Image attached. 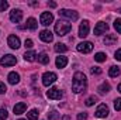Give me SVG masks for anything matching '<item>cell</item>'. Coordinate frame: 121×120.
Masks as SVG:
<instances>
[{"mask_svg":"<svg viewBox=\"0 0 121 120\" xmlns=\"http://www.w3.org/2000/svg\"><path fill=\"white\" fill-rule=\"evenodd\" d=\"M120 13H121V10H120Z\"/></svg>","mask_w":121,"mask_h":120,"instance_id":"obj_42","label":"cell"},{"mask_svg":"<svg viewBox=\"0 0 121 120\" xmlns=\"http://www.w3.org/2000/svg\"><path fill=\"white\" fill-rule=\"evenodd\" d=\"M114 28H116V31H117L118 34H121V18H117V20L114 21Z\"/></svg>","mask_w":121,"mask_h":120,"instance_id":"obj_29","label":"cell"},{"mask_svg":"<svg viewBox=\"0 0 121 120\" xmlns=\"http://www.w3.org/2000/svg\"><path fill=\"white\" fill-rule=\"evenodd\" d=\"M9 117V113L6 109H0V120H6Z\"/></svg>","mask_w":121,"mask_h":120,"instance_id":"obj_30","label":"cell"},{"mask_svg":"<svg viewBox=\"0 0 121 120\" xmlns=\"http://www.w3.org/2000/svg\"><path fill=\"white\" fill-rule=\"evenodd\" d=\"M118 92H120V93H121V83H120V85H118Z\"/></svg>","mask_w":121,"mask_h":120,"instance_id":"obj_40","label":"cell"},{"mask_svg":"<svg viewBox=\"0 0 121 120\" xmlns=\"http://www.w3.org/2000/svg\"><path fill=\"white\" fill-rule=\"evenodd\" d=\"M90 71H91V74H93V75H100V74L103 72V71H101V68H99V66H93Z\"/></svg>","mask_w":121,"mask_h":120,"instance_id":"obj_32","label":"cell"},{"mask_svg":"<svg viewBox=\"0 0 121 120\" xmlns=\"http://www.w3.org/2000/svg\"><path fill=\"white\" fill-rule=\"evenodd\" d=\"M89 21L87 20H83L82 21V24H80V27H79V37L80 38H85V37H87L89 35Z\"/></svg>","mask_w":121,"mask_h":120,"instance_id":"obj_10","label":"cell"},{"mask_svg":"<svg viewBox=\"0 0 121 120\" xmlns=\"http://www.w3.org/2000/svg\"><path fill=\"white\" fill-rule=\"evenodd\" d=\"M7 79H9V82H10L11 85H16V83L20 82V75H18L17 72H10L9 76H7Z\"/></svg>","mask_w":121,"mask_h":120,"instance_id":"obj_16","label":"cell"},{"mask_svg":"<svg viewBox=\"0 0 121 120\" xmlns=\"http://www.w3.org/2000/svg\"><path fill=\"white\" fill-rule=\"evenodd\" d=\"M107 30H108V26H107V23H103V21H100V23H97V26L94 27V35H101L103 32H106Z\"/></svg>","mask_w":121,"mask_h":120,"instance_id":"obj_14","label":"cell"},{"mask_svg":"<svg viewBox=\"0 0 121 120\" xmlns=\"http://www.w3.org/2000/svg\"><path fill=\"white\" fill-rule=\"evenodd\" d=\"M55 51H56V52H66V51H68V47H66L65 44L58 42V44H55Z\"/></svg>","mask_w":121,"mask_h":120,"instance_id":"obj_25","label":"cell"},{"mask_svg":"<svg viewBox=\"0 0 121 120\" xmlns=\"http://www.w3.org/2000/svg\"><path fill=\"white\" fill-rule=\"evenodd\" d=\"M7 7H9V3H7L6 0H0V11L7 10Z\"/></svg>","mask_w":121,"mask_h":120,"instance_id":"obj_31","label":"cell"},{"mask_svg":"<svg viewBox=\"0 0 121 120\" xmlns=\"http://www.w3.org/2000/svg\"><path fill=\"white\" fill-rule=\"evenodd\" d=\"M56 79H58L56 74H54V72H45V74L42 75V85H44V86H49V85H52Z\"/></svg>","mask_w":121,"mask_h":120,"instance_id":"obj_4","label":"cell"},{"mask_svg":"<svg viewBox=\"0 0 121 120\" xmlns=\"http://www.w3.org/2000/svg\"><path fill=\"white\" fill-rule=\"evenodd\" d=\"M38 62H41V64H48L49 62V55L47 54V52H41L39 55H38Z\"/></svg>","mask_w":121,"mask_h":120,"instance_id":"obj_23","label":"cell"},{"mask_svg":"<svg viewBox=\"0 0 121 120\" xmlns=\"http://www.w3.org/2000/svg\"><path fill=\"white\" fill-rule=\"evenodd\" d=\"M93 50V44L89 42V41H83L80 44H78V51L79 52H83V54H87Z\"/></svg>","mask_w":121,"mask_h":120,"instance_id":"obj_9","label":"cell"},{"mask_svg":"<svg viewBox=\"0 0 121 120\" xmlns=\"http://www.w3.org/2000/svg\"><path fill=\"white\" fill-rule=\"evenodd\" d=\"M27 117H28V120H38L39 113H38L37 109H32V110H30V112L27 113Z\"/></svg>","mask_w":121,"mask_h":120,"instance_id":"obj_22","label":"cell"},{"mask_svg":"<svg viewBox=\"0 0 121 120\" xmlns=\"http://www.w3.org/2000/svg\"><path fill=\"white\" fill-rule=\"evenodd\" d=\"M94 60L97 61V62H104L106 61V54L104 52H97L94 55Z\"/></svg>","mask_w":121,"mask_h":120,"instance_id":"obj_26","label":"cell"},{"mask_svg":"<svg viewBox=\"0 0 121 120\" xmlns=\"http://www.w3.org/2000/svg\"><path fill=\"white\" fill-rule=\"evenodd\" d=\"M96 102H97V96H90V97H87V100L85 103H86V106H93Z\"/></svg>","mask_w":121,"mask_h":120,"instance_id":"obj_27","label":"cell"},{"mask_svg":"<svg viewBox=\"0 0 121 120\" xmlns=\"http://www.w3.org/2000/svg\"><path fill=\"white\" fill-rule=\"evenodd\" d=\"M24 45H26V48H32V40H26V42H24Z\"/></svg>","mask_w":121,"mask_h":120,"instance_id":"obj_35","label":"cell"},{"mask_svg":"<svg viewBox=\"0 0 121 120\" xmlns=\"http://www.w3.org/2000/svg\"><path fill=\"white\" fill-rule=\"evenodd\" d=\"M23 18V11L18 10V9H14L13 11H10V20L13 23H20Z\"/></svg>","mask_w":121,"mask_h":120,"instance_id":"obj_12","label":"cell"},{"mask_svg":"<svg viewBox=\"0 0 121 120\" xmlns=\"http://www.w3.org/2000/svg\"><path fill=\"white\" fill-rule=\"evenodd\" d=\"M62 120H70V116H68V115H65V116L62 117Z\"/></svg>","mask_w":121,"mask_h":120,"instance_id":"obj_39","label":"cell"},{"mask_svg":"<svg viewBox=\"0 0 121 120\" xmlns=\"http://www.w3.org/2000/svg\"><path fill=\"white\" fill-rule=\"evenodd\" d=\"M18 120H27V119H18Z\"/></svg>","mask_w":121,"mask_h":120,"instance_id":"obj_41","label":"cell"},{"mask_svg":"<svg viewBox=\"0 0 121 120\" xmlns=\"http://www.w3.org/2000/svg\"><path fill=\"white\" fill-rule=\"evenodd\" d=\"M59 16L60 17L68 18V20H70V21H75V20L79 18L78 11H75V10H69V9H62V10L59 11Z\"/></svg>","mask_w":121,"mask_h":120,"instance_id":"obj_3","label":"cell"},{"mask_svg":"<svg viewBox=\"0 0 121 120\" xmlns=\"http://www.w3.org/2000/svg\"><path fill=\"white\" fill-rule=\"evenodd\" d=\"M59 119V115H58V112H49L48 113V120H58Z\"/></svg>","mask_w":121,"mask_h":120,"instance_id":"obj_28","label":"cell"},{"mask_svg":"<svg viewBox=\"0 0 121 120\" xmlns=\"http://www.w3.org/2000/svg\"><path fill=\"white\" fill-rule=\"evenodd\" d=\"M39 38H41L44 42H52L54 34H52L49 30H42L41 32H39Z\"/></svg>","mask_w":121,"mask_h":120,"instance_id":"obj_13","label":"cell"},{"mask_svg":"<svg viewBox=\"0 0 121 120\" xmlns=\"http://www.w3.org/2000/svg\"><path fill=\"white\" fill-rule=\"evenodd\" d=\"M26 109H27V105H26L24 102H20V103H17V105L13 107V112H14L16 115H23V113L26 112Z\"/></svg>","mask_w":121,"mask_h":120,"instance_id":"obj_15","label":"cell"},{"mask_svg":"<svg viewBox=\"0 0 121 120\" xmlns=\"http://www.w3.org/2000/svg\"><path fill=\"white\" fill-rule=\"evenodd\" d=\"M37 52L35 51H27L26 54H24V60L28 61V62H34V61L37 60Z\"/></svg>","mask_w":121,"mask_h":120,"instance_id":"obj_17","label":"cell"},{"mask_svg":"<svg viewBox=\"0 0 121 120\" xmlns=\"http://www.w3.org/2000/svg\"><path fill=\"white\" fill-rule=\"evenodd\" d=\"M39 21H41V24H42V26H49V24L54 21V16H52V13H49V11L42 13V14H41Z\"/></svg>","mask_w":121,"mask_h":120,"instance_id":"obj_7","label":"cell"},{"mask_svg":"<svg viewBox=\"0 0 121 120\" xmlns=\"http://www.w3.org/2000/svg\"><path fill=\"white\" fill-rule=\"evenodd\" d=\"M47 96H48L49 99H54V100H59V99H62L63 93H62V90H59L58 88H49V90L47 92Z\"/></svg>","mask_w":121,"mask_h":120,"instance_id":"obj_6","label":"cell"},{"mask_svg":"<svg viewBox=\"0 0 121 120\" xmlns=\"http://www.w3.org/2000/svg\"><path fill=\"white\" fill-rule=\"evenodd\" d=\"M37 27H38L37 20L32 18V17H30V18L27 20V28H30V30H37Z\"/></svg>","mask_w":121,"mask_h":120,"instance_id":"obj_21","label":"cell"},{"mask_svg":"<svg viewBox=\"0 0 121 120\" xmlns=\"http://www.w3.org/2000/svg\"><path fill=\"white\" fill-rule=\"evenodd\" d=\"M114 42H117V37H116L114 34L106 35V38H104V44H106V45H113Z\"/></svg>","mask_w":121,"mask_h":120,"instance_id":"obj_19","label":"cell"},{"mask_svg":"<svg viewBox=\"0 0 121 120\" xmlns=\"http://www.w3.org/2000/svg\"><path fill=\"white\" fill-rule=\"evenodd\" d=\"M17 64V60H16V57H13V55H4L1 60H0V65L1 66H13V65H16Z\"/></svg>","mask_w":121,"mask_h":120,"instance_id":"obj_5","label":"cell"},{"mask_svg":"<svg viewBox=\"0 0 121 120\" xmlns=\"http://www.w3.org/2000/svg\"><path fill=\"white\" fill-rule=\"evenodd\" d=\"M120 74H121V69L118 66H111L110 71H108V75L111 78H117V76H120Z\"/></svg>","mask_w":121,"mask_h":120,"instance_id":"obj_20","label":"cell"},{"mask_svg":"<svg viewBox=\"0 0 121 120\" xmlns=\"http://www.w3.org/2000/svg\"><path fill=\"white\" fill-rule=\"evenodd\" d=\"M7 90V88H6V85L3 83V82H0V93H4Z\"/></svg>","mask_w":121,"mask_h":120,"instance_id":"obj_37","label":"cell"},{"mask_svg":"<svg viewBox=\"0 0 121 120\" xmlns=\"http://www.w3.org/2000/svg\"><path fill=\"white\" fill-rule=\"evenodd\" d=\"M114 58L117 61H121V50H117L116 51V54H114Z\"/></svg>","mask_w":121,"mask_h":120,"instance_id":"obj_36","label":"cell"},{"mask_svg":"<svg viewBox=\"0 0 121 120\" xmlns=\"http://www.w3.org/2000/svg\"><path fill=\"white\" fill-rule=\"evenodd\" d=\"M86 119H87V113H86V112L78 115V120H86Z\"/></svg>","mask_w":121,"mask_h":120,"instance_id":"obj_34","label":"cell"},{"mask_svg":"<svg viewBox=\"0 0 121 120\" xmlns=\"http://www.w3.org/2000/svg\"><path fill=\"white\" fill-rule=\"evenodd\" d=\"M70 28H72V24L68 23V21L59 20V21L55 23V32H56V35H59V37L66 35V34L70 31Z\"/></svg>","mask_w":121,"mask_h":120,"instance_id":"obj_2","label":"cell"},{"mask_svg":"<svg viewBox=\"0 0 121 120\" xmlns=\"http://www.w3.org/2000/svg\"><path fill=\"white\" fill-rule=\"evenodd\" d=\"M99 92H100L101 95H104V93H108V92H110V85H108L107 82L101 83V85L99 86Z\"/></svg>","mask_w":121,"mask_h":120,"instance_id":"obj_24","label":"cell"},{"mask_svg":"<svg viewBox=\"0 0 121 120\" xmlns=\"http://www.w3.org/2000/svg\"><path fill=\"white\" fill-rule=\"evenodd\" d=\"M7 44H9L10 48L17 50V48H20V38H18L17 35H9V38H7Z\"/></svg>","mask_w":121,"mask_h":120,"instance_id":"obj_11","label":"cell"},{"mask_svg":"<svg viewBox=\"0 0 121 120\" xmlns=\"http://www.w3.org/2000/svg\"><path fill=\"white\" fill-rule=\"evenodd\" d=\"M55 64H56V66L58 68H65L66 65H68V58L66 57H56V61H55Z\"/></svg>","mask_w":121,"mask_h":120,"instance_id":"obj_18","label":"cell"},{"mask_svg":"<svg viewBox=\"0 0 121 120\" xmlns=\"http://www.w3.org/2000/svg\"><path fill=\"white\" fill-rule=\"evenodd\" d=\"M48 6L54 9V7H56V3H55V1H48Z\"/></svg>","mask_w":121,"mask_h":120,"instance_id":"obj_38","label":"cell"},{"mask_svg":"<svg viewBox=\"0 0 121 120\" xmlns=\"http://www.w3.org/2000/svg\"><path fill=\"white\" fill-rule=\"evenodd\" d=\"M87 86V78L83 72H76L73 75V81H72V90L75 93H80L85 92Z\"/></svg>","mask_w":121,"mask_h":120,"instance_id":"obj_1","label":"cell"},{"mask_svg":"<svg viewBox=\"0 0 121 120\" xmlns=\"http://www.w3.org/2000/svg\"><path fill=\"white\" fill-rule=\"evenodd\" d=\"M114 109H116V110H118V112L121 110V99H120V97L114 100Z\"/></svg>","mask_w":121,"mask_h":120,"instance_id":"obj_33","label":"cell"},{"mask_svg":"<svg viewBox=\"0 0 121 120\" xmlns=\"http://www.w3.org/2000/svg\"><path fill=\"white\" fill-rule=\"evenodd\" d=\"M97 117H100V119H104V117H107L108 116V107H107V105H100L97 109H96V113H94Z\"/></svg>","mask_w":121,"mask_h":120,"instance_id":"obj_8","label":"cell"}]
</instances>
